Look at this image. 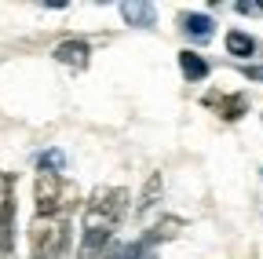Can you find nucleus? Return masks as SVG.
Returning <instances> with one entry per match:
<instances>
[{
	"instance_id": "6e6552de",
	"label": "nucleus",
	"mask_w": 263,
	"mask_h": 259,
	"mask_svg": "<svg viewBox=\"0 0 263 259\" xmlns=\"http://www.w3.org/2000/svg\"><path fill=\"white\" fill-rule=\"evenodd\" d=\"M179 70H183V77L190 81V84H197V81H205L209 77V58L205 55H197V51H190V48H183L179 51Z\"/></svg>"
},
{
	"instance_id": "f03ea898",
	"label": "nucleus",
	"mask_w": 263,
	"mask_h": 259,
	"mask_svg": "<svg viewBox=\"0 0 263 259\" xmlns=\"http://www.w3.org/2000/svg\"><path fill=\"white\" fill-rule=\"evenodd\" d=\"M70 248V219L37 215L29 223V259H62Z\"/></svg>"
},
{
	"instance_id": "ddd939ff",
	"label": "nucleus",
	"mask_w": 263,
	"mask_h": 259,
	"mask_svg": "<svg viewBox=\"0 0 263 259\" xmlns=\"http://www.w3.org/2000/svg\"><path fill=\"white\" fill-rule=\"evenodd\" d=\"M157 201H161V175L154 172V175L146 179V186H143V201H139V215H143L146 208H154Z\"/></svg>"
},
{
	"instance_id": "4468645a",
	"label": "nucleus",
	"mask_w": 263,
	"mask_h": 259,
	"mask_svg": "<svg viewBox=\"0 0 263 259\" xmlns=\"http://www.w3.org/2000/svg\"><path fill=\"white\" fill-rule=\"evenodd\" d=\"M241 77H245V81L263 84V62H249V66H241Z\"/></svg>"
},
{
	"instance_id": "f8f14e48",
	"label": "nucleus",
	"mask_w": 263,
	"mask_h": 259,
	"mask_svg": "<svg viewBox=\"0 0 263 259\" xmlns=\"http://www.w3.org/2000/svg\"><path fill=\"white\" fill-rule=\"evenodd\" d=\"M143 248H146V241H143V237H139V241H124V245H110L103 259H136Z\"/></svg>"
},
{
	"instance_id": "7ed1b4c3",
	"label": "nucleus",
	"mask_w": 263,
	"mask_h": 259,
	"mask_svg": "<svg viewBox=\"0 0 263 259\" xmlns=\"http://www.w3.org/2000/svg\"><path fill=\"white\" fill-rule=\"evenodd\" d=\"M33 201H37V215H66L81 201V190L73 183H66L62 175H37Z\"/></svg>"
},
{
	"instance_id": "0eeeda50",
	"label": "nucleus",
	"mask_w": 263,
	"mask_h": 259,
	"mask_svg": "<svg viewBox=\"0 0 263 259\" xmlns=\"http://www.w3.org/2000/svg\"><path fill=\"white\" fill-rule=\"evenodd\" d=\"M179 29L190 37V41H212V33H216V22L209 18V15H201V11H183L179 15Z\"/></svg>"
},
{
	"instance_id": "9d476101",
	"label": "nucleus",
	"mask_w": 263,
	"mask_h": 259,
	"mask_svg": "<svg viewBox=\"0 0 263 259\" xmlns=\"http://www.w3.org/2000/svg\"><path fill=\"white\" fill-rule=\"evenodd\" d=\"M62 168H66V153H62L59 146L37 153V172H41V175H62Z\"/></svg>"
},
{
	"instance_id": "dca6fc26",
	"label": "nucleus",
	"mask_w": 263,
	"mask_h": 259,
	"mask_svg": "<svg viewBox=\"0 0 263 259\" xmlns=\"http://www.w3.org/2000/svg\"><path fill=\"white\" fill-rule=\"evenodd\" d=\"M143 241H146V248H143V252H139L136 259H157V245H154V241H150L146 234H143Z\"/></svg>"
},
{
	"instance_id": "423d86ee",
	"label": "nucleus",
	"mask_w": 263,
	"mask_h": 259,
	"mask_svg": "<svg viewBox=\"0 0 263 259\" xmlns=\"http://www.w3.org/2000/svg\"><path fill=\"white\" fill-rule=\"evenodd\" d=\"M55 58L70 70H88L91 66V44L81 41V37H70V41L55 44Z\"/></svg>"
},
{
	"instance_id": "9b49d317",
	"label": "nucleus",
	"mask_w": 263,
	"mask_h": 259,
	"mask_svg": "<svg viewBox=\"0 0 263 259\" xmlns=\"http://www.w3.org/2000/svg\"><path fill=\"white\" fill-rule=\"evenodd\" d=\"M227 51L234 55V58H249L256 51V41L249 33H241V29H230V33H227Z\"/></svg>"
},
{
	"instance_id": "2eb2a0df",
	"label": "nucleus",
	"mask_w": 263,
	"mask_h": 259,
	"mask_svg": "<svg viewBox=\"0 0 263 259\" xmlns=\"http://www.w3.org/2000/svg\"><path fill=\"white\" fill-rule=\"evenodd\" d=\"M238 15H263V4H252V0H241V4H238Z\"/></svg>"
},
{
	"instance_id": "1a4fd4ad",
	"label": "nucleus",
	"mask_w": 263,
	"mask_h": 259,
	"mask_svg": "<svg viewBox=\"0 0 263 259\" xmlns=\"http://www.w3.org/2000/svg\"><path fill=\"white\" fill-rule=\"evenodd\" d=\"M121 18L128 26H136V29H150L154 18H157V8L154 4H136V0H128V4H121Z\"/></svg>"
},
{
	"instance_id": "39448f33",
	"label": "nucleus",
	"mask_w": 263,
	"mask_h": 259,
	"mask_svg": "<svg viewBox=\"0 0 263 259\" xmlns=\"http://www.w3.org/2000/svg\"><path fill=\"white\" fill-rule=\"evenodd\" d=\"M201 106H209L223 121H241L245 110H249V99H245L241 91H205L201 95Z\"/></svg>"
},
{
	"instance_id": "f257e3e1",
	"label": "nucleus",
	"mask_w": 263,
	"mask_h": 259,
	"mask_svg": "<svg viewBox=\"0 0 263 259\" xmlns=\"http://www.w3.org/2000/svg\"><path fill=\"white\" fill-rule=\"evenodd\" d=\"M128 212V190L124 186H95L88 208H84V226H81V245L77 259H103L106 248L114 245V234Z\"/></svg>"
},
{
	"instance_id": "20e7f679",
	"label": "nucleus",
	"mask_w": 263,
	"mask_h": 259,
	"mask_svg": "<svg viewBox=\"0 0 263 259\" xmlns=\"http://www.w3.org/2000/svg\"><path fill=\"white\" fill-rule=\"evenodd\" d=\"M15 219H18L15 175L0 172V259H15Z\"/></svg>"
}]
</instances>
